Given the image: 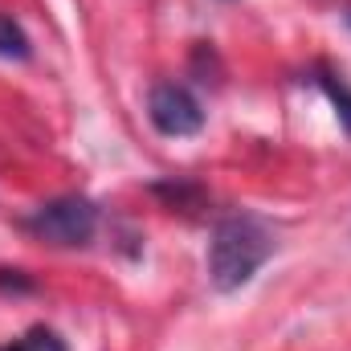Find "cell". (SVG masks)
<instances>
[{"label":"cell","mask_w":351,"mask_h":351,"mask_svg":"<svg viewBox=\"0 0 351 351\" xmlns=\"http://www.w3.org/2000/svg\"><path fill=\"white\" fill-rule=\"evenodd\" d=\"M319 86L327 90V98L339 106V114H343V127L351 131V90H348V82H339L335 74H319Z\"/></svg>","instance_id":"obj_5"},{"label":"cell","mask_w":351,"mask_h":351,"mask_svg":"<svg viewBox=\"0 0 351 351\" xmlns=\"http://www.w3.org/2000/svg\"><path fill=\"white\" fill-rule=\"evenodd\" d=\"M269 254H274V233L258 217H245V213L221 217L208 241V282L221 294H233L262 269Z\"/></svg>","instance_id":"obj_1"},{"label":"cell","mask_w":351,"mask_h":351,"mask_svg":"<svg viewBox=\"0 0 351 351\" xmlns=\"http://www.w3.org/2000/svg\"><path fill=\"white\" fill-rule=\"evenodd\" d=\"M147 114H152V127L168 139H184V135H196L204 127V110L196 102V94L180 82H160L147 94Z\"/></svg>","instance_id":"obj_3"},{"label":"cell","mask_w":351,"mask_h":351,"mask_svg":"<svg viewBox=\"0 0 351 351\" xmlns=\"http://www.w3.org/2000/svg\"><path fill=\"white\" fill-rule=\"evenodd\" d=\"M37 241L45 245H58V250H74V245H86L98 229V208L90 204L86 196H58L41 208H33L25 221H21Z\"/></svg>","instance_id":"obj_2"},{"label":"cell","mask_w":351,"mask_h":351,"mask_svg":"<svg viewBox=\"0 0 351 351\" xmlns=\"http://www.w3.org/2000/svg\"><path fill=\"white\" fill-rule=\"evenodd\" d=\"M4 351H66V343L53 335V331H45V327H33L21 343H12V348H4Z\"/></svg>","instance_id":"obj_6"},{"label":"cell","mask_w":351,"mask_h":351,"mask_svg":"<svg viewBox=\"0 0 351 351\" xmlns=\"http://www.w3.org/2000/svg\"><path fill=\"white\" fill-rule=\"evenodd\" d=\"M348 29H351V12H348Z\"/></svg>","instance_id":"obj_7"},{"label":"cell","mask_w":351,"mask_h":351,"mask_svg":"<svg viewBox=\"0 0 351 351\" xmlns=\"http://www.w3.org/2000/svg\"><path fill=\"white\" fill-rule=\"evenodd\" d=\"M0 58H29V37H25V29L12 21V16H4L0 12Z\"/></svg>","instance_id":"obj_4"}]
</instances>
